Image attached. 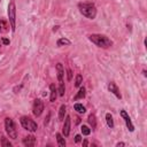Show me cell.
I'll return each instance as SVG.
<instances>
[{
    "mask_svg": "<svg viewBox=\"0 0 147 147\" xmlns=\"http://www.w3.org/2000/svg\"><path fill=\"white\" fill-rule=\"evenodd\" d=\"M80 131H82V133H83L84 136H89V134L91 133V129L87 127V125H82Z\"/></svg>",
    "mask_w": 147,
    "mask_h": 147,
    "instance_id": "cb8c5ba5",
    "label": "cell"
},
{
    "mask_svg": "<svg viewBox=\"0 0 147 147\" xmlns=\"http://www.w3.org/2000/svg\"><path fill=\"white\" fill-rule=\"evenodd\" d=\"M107 87H108V91H109L110 93H113L117 99H122V94H121V92H120V89L117 87V85H116L114 82H110Z\"/></svg>",
    "mask_w": 147,
    "mask_h": 147,
    "instance_id": "ba28073f",
    "label": "cell"
},
{
    "mask_svg": "<svg viewBox=\"0 0 147 147\" xmlns=\"http://www.w3.org/2000/svg\"><path fill=\"white\" fill-rule=\"evenodd\" d=\"M120 115H121V117L124 120V122H125V125H127V128L129 129V131L130 132H133L134 131V125L132 124V121H131V119H130V116H129V114L124 110V109H122L121 111H120Z\"/></svg>",
    "mask_w": 147,
    "mask_h": 147,
    "instance_id": "52a82bcc",
    "label": "cell"
},
{
    "mask_svg": "<svg viewBox=\"0 0 147 147\" xmlns=\"http://www.w3.org/2000/svg\"><path fill=\"white\" fill-rule=\"evenodd\" d=\"M66 113H67V106H66V105H61L60 109H59V119H60V121L65 120Z\"/></svg>",
    "mask_w": 147,
    "mask_h": 147,
    "instance_id": "d6986e66",
    "label": "cell"
},
{
    "mask_svg": "<svg viewBox=\"0 0 147 147\" xmlns=\"http://www.w3.org/2000/svg\"><path fill=\"white\" fill-rule=\"evenodd\" d=\"M44 111V102L40 100V99H36L34 101V105H32V113L35 116H40Z\"/></svg>",
    "mask_w": 147,
    "mask_h": 147,
    "instance_id": "8992f818",
    "label": "cell"
},
{
    "mask_svg": "<svg viewBox=\"0 0 147 147\" xmlns=\"http://www.w3.org/2000/svg\"><path fill=\"white\" fill-rule=\"evenodd\" d=\"M55 136H56L57 145H59V146H61V147H65V146H66V139H65L63 134H61V133H59V132H57Z\"/></svg>",
    "mask_w": 147,
    "mask_h": 147,
    "instance_id": "e0dca14e",
    "label": "cell"
},
{
    "mask_svg": "<svg viewBox=\"0 0 147 147\" xmlns=\"http://www.w3.org/2000/svg\"><path fill=\"white\" fill-rule=\"evenodd\" d=\"M87 121H89V124H90L91 129H92V130H96V128H97V119H96V115H94V114H90Z\"/></svg>",
    "mask_w": 147,
    "mask_h": 147,
    "instance_id": "5bb4252c",
    "label": "cell"
},
{
    "mask_svg": "<svg viewBox=\"0 0 147 147\" xmlns=\"http://www.w3.org/2000/svg\"><path fill=\"white\" fill-rule=\"evenodd\" d=\"M125 145H127L125 142H117V144H116V147H120V146H125Z\"/></svg>",
    "mask_w": 147,
    "mask_h": 147,
    "instance_id": "83f0119b",
    "label": "cell"
},
{
    "mask_svg": "<svg viewBox=\"0 0 147 147\" xmlns=\"http://www.w3.org/2000/svg\"><path fill=\"white\" fill-rule=\"evenodd\" d=\"M9 28L11 25L6 20H3V18L0 20V32H7L9 30Z\"/></svg>",
    "mask_w": 147,
    "mask_h": 147,
    "instance_id": "4fadbf2b",
    "label": "cell"
},
{
    "mask_svg": "<svg viewBox=\"0 0 147 147\" xmlns=\"http://www.w3.org/2000/svg\"><path fill=\"white\" fill-rule=\"evenodd\" d=\"M0 1H1V0H0Z\"/></svg>",
    "mask_w": 147,
    "mask_h": 147,
    "instance_id": "d6a6232c",
    "label": "cell"
},
{
    "mask_svg": "<svg viewBox=\"0 0 147 147\" xmlns=\"http://www.w3.org/2000/svg\"><path fill=\"white\" fill-rule=\"evenodd\" d=\"M83 83V76L80 74H77L76 75V78H75V86L76 87H79Z\"/></svg>",
    "mask_w": 147,
    "mask_h": 147,
    "instance_id": "7402d4cb",
    "label": "cell"
},
{
    "mask_svg": "<svg viewBox=\"0 0 147 147\" xmlns=\"http://www.w3.org/2000/svg\"><path fill=\"white\" fill-rule=\"evenodd\" d=\"M1 43H3L4 45H6V46H7V45H9V44H11V40H9L8 38H1Z\"/></svg>",
    "mask_w": 147,
    "mask_h": 147,
    "instance_id": "484cf974",
    "label": "cell"
},
{
    "mask_svg": "<svg viewBox=\"0 0 147 147\" xmlns=\"http://www.w3.org/2000/svg\"><path fill=\"white\" fill-rule=\"evenodd\" d=\"M78 9L83 16L90 20H94L97 16V7L93 3H80L78 4Z\"/></svg>",
    "mask_w": 147,
    "mask_h": 147,
    "instance_id": "7a4b0ae2",
    "label": "cell"
},
{
    "mask_svg": "<svg viewBox=\"0 0 147 147\" xmlns=\"http://www.w3.org/2000/svg\"><path fill=\"white\" fill-rule=\"evenodd\" d=\"M65 93H66V85L63 83H60V86H59V89H57V94L60 97H63Z\"/></svg>",
    "mask_w": 147,
    "mask_h": 147,
    "instance_id": "44dd1931",
    "label": "cell"
},
{
    "mask_svg": "<svg viewBox=\"0 0 147 147\" xmlns=\"http://www.w3.org/2000/svg\"><path fill=\"white\" fill-rule=\"evenodd\" d=\"M142 75H144V76H145V77H146V76H147V74H146V70H145V69H144V70H142Z\"/></svg>",
    "mask_w": 147,
    "mask_h": 147,
    "instance_id": "4dcf8cb0",
    "label": "cell"
},
{
    "mask_svg": "<svg viewBox=\"0 0 147 147\" xmlns=\"http://www.w3.org/2000/svg\"><path fill=\"white\" fill-rule=\"evenodd\" d=\"M70 127H71V119L70 116H66L65 119V123H63V127H62V134L63 137H68L69 133H70Z\"/></svg>",
    "mask_w": 147,
    "mask_h": 147,
    "instance_id": "9c48e42d",
    "label": "cell"
},
{
    "mask_svg": "<svg viewBox=\"0 0 147 147\" xmlns=\"http://www.w3.org/2000/svg\"><path fill=\"white\" fill-rule=\"evenodd\" d=\"M5 130H6V132H7L9 138H12V139H16L17 138L16 127H15V123H14L13 119H11V117L5 119Z\"/></svg>",
    "mask_w": 147,
    "mask_h": 147,
    "instance_id": "5b68a950",
    "label": "cell"
},
{
    "mask_svg": "<svg viewBox=\"0 0 147 147\" xmlns=\"http://www.w3.org/2000/svg\"><path fill=\"white\" fill-rule=\"evenodd\" d=\"M0 46H1V42H0Z\"/></svg>",
    "mask_w": 147,
    "mask_h": 147,
    "instance_id": "1f68e13d",
    "label": "cell"
},
{
    "mask_svg": "<svg viewBox=\"0 0 147 147\" xmlns=\"http://www.w3.org/2000/svg\"><path fill=\"white\" fill-rule=\"evenodd\" d=\"M74 109L78 113V114H84L86 111V108L82 105V103H75L74 105Z\"/></svg>",
    "mask_w": 147,
    "mask_h": 147,
    "instance_id": "ffe728a7",
    "label": "cell"
},
{
    "mask_svg": "<svg viewBox=\"0 0 147 147\" xmlns=\"http://www.w3.org/2000/svg\"><path fill=\"white\" fill-rule=\"evenodd\" d=\"M85 94H86V90H85V87H84V86H80V87H79V91H78V92H77V94L75 96L74 100L76 101V100H79V99H84V98H85Z\"/></svg>",
    "mask_w": 147,
    "mask_h": 147,
    "instance_id": "9a60e30c",
    "label": "cell"
},
{
    "mask_svg": "<svg viewBox=\"0 0 147 147\" xmlns=\"http://www.w3.org/2000/svg\"><path fill=\"white\" fill-rule=\"evenodd\" d=\"M1 146L3 147H12L13 145L6 137H1Z\"/></svg>",
    "mask_w": 147,
    "mask_h": 147,
    "instance_id": "603a6c76",
    "label": "cell"
},
{
    "mask_svg": "<svg viewBox=\"0 0 147 147\" xmlns=\"http://www.w3.org/2000/svg\"><path fill=\"white\" fill-rule=\"evenodd\" d=\"M23 145L25 147H32L36 145V138L34 136H26L24 139H23Z\"/></svg>",
    "mask_w": 147,
    "mask_h": 147,
    "instance_id": "8fae6325",
    "label": "cell"
},
{
    "mask_svg": "<svg viewBox=\"0 0 147 147\" xmlns=\"http://www.w3.org/2000/svg\"><path fill=\"white\" fill-rule=\"evenodd\" d=\"M56 74H57V80L59 83H63V77H65V68L62 63L59 62L56 65Z\"/></svg>",
    "mask_w": 147,
    "mask_h": 147,
    "instance_id": "30bf717a",
    "label": "cell"
},
{
    "mask_svg": "<svg viewBox=\"0 0 147 147\" xmlns=\"http://www.w3.org/2000/svg\"><path fill=\"white\" fill-rule=\"evenodd\" d=\"M82 140V136L80 134H76L75 136V142H80Z\"/></svg>",
    "mask_w": 147,
    "mask_h": 147,
    "instance_id": "4316f807",
    "label": "cell"
},
{
    "mask_svg": "<svg viewBox=\"0 0 147 147\" xmlns=\"http://www.w3.org/2000/svg\"><path fill=\"white\" fill-rule=\"evenodd\" d=\"M20 123L23 127V129L29 131V132H36L38 130L37 123L34 120H31L30 117H28V116H22L21 120H20Z\"/></svg>",
    "mask_w": 147,
    "mask_h": 147,
    "instance_id": "277c9868",
    "label": "cell"
},
{
    "mask_svg": "<svg viewBox=\"0 0 147 147\" xmlns=\"http://www.w3.org/2000/svg\"><path fill=\"white\" fill-rule=\"evenodd\" d=\"M87 145H89V141H87V140H84V141H83V146H87Z\"/></svg>",
    "mask_w": 147,
    "mask_h": 147,
    "instance_id": "f1b7e54d",
    "label": "cell"
},
{
    "mask_svg": "<svg viewBox=\"0 0 147 147\" xmlns=\"http://www.w3.org/2000/svg\"><path fill=\"white\" fill-rule=\"evenodd\" d=\"M89 40L92 42L96 46L100 48H109L113 46V40L109 39L107 36L101 35V34H92L89 36Z\"/></svg>",
    "mask_w": 147,
    "mask_h": 147,
    "instance_id": "6da1fadb",
    "label": "cell"
},
{
    "mask_svg": "<svg viewBox=\"0 0 147 147\" xmlns=\"http://www.w3.org/2000/svg\"><path fill=\"white\" fill-rule=\"evenodd\" d=\"M106 122H107V125L109 129H113L114 128V120H113V115L110 113H107L106 114Z\"/></svg>",
    "mask_w": 147,
    "mask_h": 147,
    "instance_id": "ac0fdd59",
    "label": "cell"
},
{
    "mask_svg": "<svg viewBox=\"0 0 147 147\" xmlns=\"http://www.w3.org/2000/svg\"><path fill=\"white\" fill-rule=\"evenodd\" d=\"M7 13H8V21H9L11 29L13 32H15V30H16V5H15L14 0H11Z\"/></svg>",
    "mask_w": 147,
    "mask_h": 147,
    "instance_id": "3957f363",
    "label": "cell"
},
{
    "mask_svg": "<svg viewBox=\"0 0 147 147\" xmlns=\"http://www.w3.org/2000/svg\"><path fill=\"white\" fill-rule=\"evenodd\" d=\"M57 29H59V25L54 26V29H53V31H54V32H55V31H57Z\"/></svg>",
    "mask_w": 147,
    "mask_h": 147,
    "instance_id": "f546056e",
    "label": "cell"
},
{
    "mask_svg": "<svg viewBox=\"0 0 147 147\" xmlns=\"http://www.w3.org/2000/svg\"><path fill=\"white\" fill-rule=\"evenodd\" d=\"M49 91H51L49 100H51V102H54L56 100V97H57V89H56L55 84H51L49 85Z\"/></svg>",
    "mask_w": 147,
    "mask_h": 147,
    "instance_id": "7c38bea8",
    "label": "cell"
},
{
    "mask_svg": "<svg viewBox=\"0 0 147 147\" xmlns=\"http://www.w3.org/2000/svg\"><path fill=\"white\" fill-rule=\"evenodd\" d=\"M67 75H68V80L70 82L73 79V71H71V69H67Z\"/></svg>",
    "mask_w": 147,
    "mask_h": 147,
    "instance_id": "d4e9b609",
    "label": "cell"
},
{
    "mask_svg": "<svg viewBox=\"0 0 147 147\" xmlns=\"http://www.w3.org/2000/svg\"><path fill=\"white\" fill-rule=\"evenodd\" d=\"M69 45H71V42L68 38H65V37L57 39V42H56V46H59V47H61V46H69Z\"/></svg>",
    "mask_w": 147,
    "mask_h": 147,
    "instance_id": "2e32d148",
    "label": "cell"
}]
</instances>
